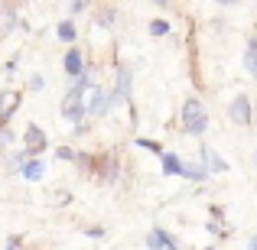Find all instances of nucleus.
Here are the masks:
<instances>
[{
	"instance_id": "obj_1",
	"label": "nucleus",
	"mask_w": 257,
	"mask_h": 250,
	"mask_svg": "<svg viewBox=\"0 0 257 250\" xmlns=\"http://www.w3.org/2000/svg\"><path fill=\"white\" fill-rule=\"evenodd\" d=\"M205 127H208V114H205V107H202V101L186 98V104H182V130L199 137V133H205Z\"/></svg>"
},
{
	"instance_id": "obj_2",
	"label": "nucleus",
	"mask_w": 257,
	"mask_h": 250,
	"mask_svg": "<svg viewBox=\"0 0 257 250\" xmlns=\"http://www.w3.org/2000/svg\"><path fill=\"white\" fill-rule=\"evenodd\" d=\"M114 101H117L114 88H111V85H98V88H94V101H91V114H94V117L107 114V111H111V104H114Z\"/></svg>"
},
{
	"instance_id": "obj_3",
	"label": "nucleus",
	"mask_w": 257,
	"mask_h": 250,
	"mask_svg": "<svg viewBox=\"0 0 257 250\" xmlns=\"http://www.w3.org/2000/svg\"><path fill=\"white\" fill-rule=\"evenodd\" d=\"M85 114V101H82V91H69L62 98V117L72 120V124H78Z\"/></svg>"
},
{
	"instance_id": "obj_4",
	"label": "nucleus",
	"mask_w": 257,
	"mask_h": 250,
	"mask_svg": "<svg viewBox=\"0 0 257 250\" xmlns=\"http://www.w3.org/2000/svg\"><path fill=\"white\" fill-rule=\"evenodd\" d=\"M228 117H231L234 124H241V127L251 124V101H247V94H238V98L231 101V107H228Z\"/></svg>"
},
{
	"instance_id": "obj_5",
	"label": "nucleus",
	"mask_w": 257,
	"mask_h": 250,
	"mask_svg": "<svg viewBox=\"0 0 257 250\" xmlns=\"http://www.w3.org/2000/svg\"><path fill=\"white\" fill-rule=\"evenodd\" d=\"M147 247H150V250H182L170 234L163 231V227H153V231L147 234Z\"/></svg>"
},
{
	"instance_id": "obj_6",
	"label": "nucleus",
	"mask_w": 257,
	"mask_h": 250,
	"mask_svg": "<svg viewBox=\"0 0 257 250\" xmlns=\"http://www.w3.org/2000/svg\"><path fill=\"white\" fill-rule=\"evenodd\" d=\"M46 150V133L39 130L36 124H30L26 127V153H30V159L36 156V153H43Z\"/></svg>"
},
{
	"instance_id": "obj_7",
	"label": "nucleus",
	"mask_w": 257,
	"mask_h": 250,
	"mask_svg": "<svg viewBox=\"0 0 257 250\" xmlns=\"http://www.w3.org/2000/svg\"><path fill=\"white\" fill-rule=\"evenodd\" d=\"M17 107H20V91H4L0 94V124H7Z\"/></svg>"
},
{
	"instance_id": "obj_8",
	"label": "nucleus",
	"mask_w": 257,
	"mask_h": 250,
	"mask_svg": "<svg viewBox=\"0 0 257 250\" xmlns=\"http://www.w3.org/2000/svg\"><path fill=\"white\" fill-rule=\"evenodd\" d=\"M202 166H205L208 172H225V169H228L225 159H221L218 153L212 150V146H205V143H202Z\"/></svg>"
},
{
	"instance_id": "obj_9",
	"label": "nucleus",
	"mask_w": 257,
	"mask_h": 250,
	"mask_svg": "<svg viewBox=\"0 0 257 250\" xmlns=\"http://www.w3.org/2000/svg\"><path fill=\"white\" fill-rule=\"evenodd\" d=\"M117 101H127L131 98V69L127 65H117V88H114Z\"/></svg>"
},
{
	"instance_id": "obj_10",
	"label": "nucleus",
	"mask_w": 257,
	"mask_h": 250,
	"mask_svg": "<svg viewBox=\"0 0 257 250\" xmlns=\"http://www.w3.org/2000/svg\"><path fill=\"white\" fill-rule=\"evenodd\" d=\"M65 72H69V75H85V56L78 49H72L69 56H65Z\"/></svg>"
},
{
	"instance_id": "obj_11",
	"label": "nucleus",
	"mask_w": 257,
	"mask_h": 250,
	"mask_svg": "<svg viewBox=\"0 0 257 250\" xmlns=\"http://www.w3.org/2000/svg\"><path fill=\"white\" fill-rule=\"evenodd\" d=\"M244 65L247 72L257 78V39H247V49H244Z\"/></svg>"
},
{
	"instance_id": "obj_12",
	"label": "nucleus",
	"mask_w": 257,
	"mask_h": 250,
	"mask_svg": "<svg viewBox=\"0 0 257 250\" xmlns=\"http://www.w3.org/2000/svg\"><path fill=\"white\" fill-rule=\"evenodd\" d=\"M179 175H186V179H195V182H202L208 175V169L205 166H195V163H182V172Z\"/></svg>"
},
{
	"instance_id": "obj_13",
	"label": "nucleus",
	"mask_w": 257,
	"mask_h": 250,
	"mask_svg": "<svg viewBox=\"0 0 257 250\" xmlns=\"http://www.w3.org/2000/svg\"><path fill=\"white\" fill-rule=\"evenodd\" d=\"M20 172H23L26 179H33V182H36V179H43V172H46V169H43V163H39V159H30L26 166H20Z\"/></svg>"
},
{
	"instance_id": "obj_14",
	"label": "nucleus",
	"mask_w": 257,
	"mask_h": 250,
	"mask_svg": "<svg viewBox=\"0 0 257 250\" xmlns=\"http://www.w3.org/2000/svg\"><path fill=\"white\" fill-rule=\"evenodd\" d=\"M75 23H72V20H62V23H59V39H62V43H75Z\"/></svg>"
},
{
	"instance_id": "obj_15",
	"label": "nucleus",
	"mask_w": 257,
	"mask_h": 250,
	"mask_svg": "<svg viewBox=\"0 0 257 250\" xmlns=\"http://www.w3.org/2000/svg\"><path fill=\"white\" fill-rule=\"evenodd\" d=\"M163 172H166V175H179V172H182V163H179V156L166 153V156H163Z\"/></svg>"
},
{
	"instance_id": "obj_16",
	"label": "nucleus",
	"mask_w": 257,
	"mask_h": 250,
	"mask_svg": "<svg viewBox=\"0 0 257 250\" xmlns=\"http://www.w3.org/2000/svg\"><path fill=\"white\" fill-rule=\"evenodd\" d=\"M150 33H153V36H166V33H170V23H166V20H153Z\"/></svg>"
},
{
	"instance_id": "obj_17",
	"label": "nucleus",
	"mask_w": 257,
	"mask_h": 250,
	"mask_svg": "<svg viewBox=\"0 0 257 250\" xmlns=\"http://www.w3.org/2000/svg\"><path fill=\"white\" fill-rule=\"evenodd\" d=\"M88 82H91V72H85V75H78V78H75V85H72V91H82V94H85Z\"/></svg>"
},
{
	"instance_id": "obj_18",
	"label": "nucleus",
	"mask_w": 257,
	"mask_h": 250,
	"mask_svg": "<svg viewBox=\"0 0 257 250\" xmlns=\"http://www.w3.org/2000/svg\"><path fill=\"white\" fill-rule=\"evenodd\" d=\"M56 156H59V159H75V163H78V153H75V150H69V146H59Z\"/></svg>"
},
{
	"instance_id": "obj_19",
	"label": "nucleus",
	"mask_w": 257,
	"mask_h": 250,
	"mask_svg": "<svg viewBox=\"0 0 257 250\" xmlns=\"http://www.w3.org/2000/svg\"><path fill=\"white\" fill-rule=\"evenodd\" d=\"M137 143H140V146H147V150H153V153H160V156H166V153H163V146H160V143H153V140H137Z\"/></svg>"
},
{
	"instance_id": "obj_20",
	"label": "nucleus",
	"mask_w": 257,
	"mask_h": 250,
	"mask_svg": "<svg viewBox=\"0 0 257 250\" xmlns=\"http://www.w3.org/2000/svg\"><path fill=\"white\" fill-rule=\"evenodd\" d=\"M20 244H23V237H17V234H13V237L7 240V247H4V250H20Z\"/></svg>"
},
{
	"instance_id": "obj_21",
	"label": "nucleus",
	"mask_w": 257,
	"mask_h": 250,
	"mask_svg": "<svg viewBox=\"0 0 257 250\" xmlns=\"http://www.w3.org/2000/svg\"><path fill=\"white\" fill-rule=\"evenodd\" d=\"M88 7V0H72V13H82Z\"/></svg>"
},
{
	"instance_id": "obj_22",
	"label": "nucleus",
	"mask_w": 257,
	"mask_h": 250,
	"mask_svg": "<svg viewBox=\"0 0 257 250\" xmlns=\"http://www.w3.org/2000/svg\"><path fill=\"white\" fill-rule=\"evenodd\" d=\"M85 234H88V237H104V227H88Z\"/></svg>"
},
{
	"instance_id": "obj_23",
	"label": "nucleus",
	"mask_w": 257,
	"mask_h": 250,
	"mask_svg": "<svg viewBox=\"0 0 257 250\" xmlns=\"http://www.w3.org/2000/svg\"><path fill=\"white\" fill-rule=\"evenodd\" d=\"M30 85H33V91H43V75H33Z\"/></svg>"
},
{
	"instance_id": "obj_24",
	"label": "nucleus",
	"mask_w": 257,
	"mask_h": 250,
	"mask_svg": "<svg viewBox=\"0 0 257 250\" xmlns=\"http://www.w3.org/2000/svg\"><path fill=\"white\" fill-rule=\"evenodd\" d=\"M247 247H251V250H257V237H251V240H247Z\"/></svg>"
},
{
	"instance_id": "obj_25",
	"label": "nucleus",
	"mask_w": 257,
	"mask_h": 250,
	"mask_svg": "<svg viewBox=\"0 0 257 250\" xmlns=\"http://www.w3.org/2000/svg\"><path fill=\"white\" fill-rule=\"evenodd\" d=\"M218 4H234V0H218Z\"/></svg>"
},
{
	"instance_id": "obj_26",
	"label": "nucleus",
	"mask_w": 257,
	"mask_h": 250,
	"mask_svg": "<svg viewBox=\"0 0 257 250\" xmlns=\"http://www.w3.org/2000/svg\"><path fill=\"white\" fill-rule=\"evenodd\" d=\"M157 4H166V0H157Z\"/></svg>"
},
{
	"instance_id": "obj_27",
	"label": "nucleus",
	"mask_w": 257,
	"mask_h": 250,
	"mask_svg": "<svg viewBox=\"0 0 257 250\" xmlns=\"http://www.w3.org/2000/svg\"><path fill=\"white\" fill-rule=\"evenodd\" d=\"M208 250H215V247H208Z\"/></svg>"
},
{
	"instance_id": "obj_28",
	"label": "nucleus",
	"mask_w": 257,
	"mask_h": 250,
	"mask_svg": "<svg viewBox=\"0 0 257 250\" xmlns=\"http://www.w3.org/2000/svg\"><path fill=\"white\" fill-rule=\"evenodd\" d=\"M254 163H257V156H254Z\"/></svg>"
}]
</instances>
